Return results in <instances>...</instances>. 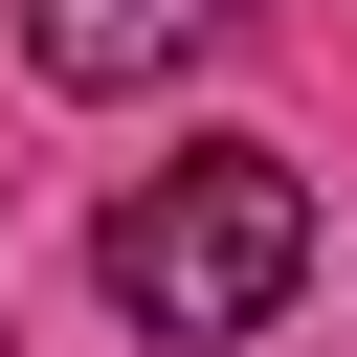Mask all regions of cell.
<instances>
[{
  "label": "cell",
  "mask_w": 357,
  "mask_h": 357,
  "mask_svg": "<svg viewBox=\"0 0 357 357\" xmlns=\"http://www.w3.org/2000/svg\"><path fill=\"white\" fill-rule=\"evenodd\" d=\"M0 357H22V335H0Z\"/></svg>",
  "instance_id": "3"
},
{
  "label": "cell",
  "mask_w": 357,
  "mask_h": 357,
  "mask_svg": "<svg viewBox=\"0 0 357 357\" xmlns=\"http://www.w3.org/2000/svg\"><path fill=\"white\" fill-rule=\"evenodd\" d=\"M89 268H112L134 335H268V312L312 290V178H290L268 134H178L156 178H112Z\"/></svg>",
  "instance_id": "1"
},
{
  "label": "cell",
  "mask_w": 357,
  "mask_h": 357,
  "mask_svg": "<svg viewBox=\"0 0 357 357\" xmlns=\"http://www.w3.org/2000/svg\"><path fill=\"white\" fill-rule=\"evenodd\" d=\"M201 45H223V0H22V67L45 89H156Z\"/></svg>",
  "instance_id": "2"
}]
</instances>
